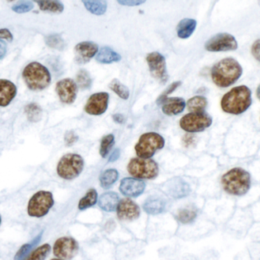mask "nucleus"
Instances as JSON below:
<instances>
[{
	"label": "nucleus",
	"mask_w": 260,
	"mask_h": 260,
	"mask_svg": "<svg viewBox=\"0 0 260 260\" xmlns=\"http://www.w3.org/2000/svg\"><path fill=\"white\" fill-rule=\"evenodd\" d=\"M243 73L240 63L233 58H225L211 69V79L217 86L227 88L233 85Z\"/></svg>",
	"instance_id": "1"
},
{
	"label": "nucleus",
	"mask_w": 260,
	"mask_h": 260,
	"mask_svg": "<svg viewBox=\"0 0 260 260\" xmlns=\"http://www.w3.org/2000/svg\"><path fill=\"white\" fill-rule=\"evenodd\" d=\"M251 104V91L245 85L235 87L223 96L221 101L223 111L234 115L243 114L250 107Z\"/></svg>",
	"instance_id": "2"
},
{
	"label": "nucleus",
	"mask_w": 260,
	"mask_h": 260,
	"mask_svg": "<svg viewBox=\"0 0 260 260\" xmlns=\"http://www.w3.org/2000/svg\"><path fill=\"white\" fill-rule=\"evenodd\" d=\"M221 183L227 193L233 196H243L250 188V175L243 169L235 167L223 175Z\"/></svg>",
	"instance_id": "3"
},
{
	"label": "nucleus",
	"mask_w": 260,
	"mask_h": 260,
	"mask_svg": "<svg viewBox=\"0 0 260 260\" xmlns=\"http://www.w3.org/2000/svg\"><path fill=\"white\" fill-rule=\"evenodd\" d=\"M23 79L30 90L42 91L49 86L51 75L48 69L38 62H32L23 72Z\"/></svg>",
	"instance_id": "4"
},
{
	"label": "nucleus",
	"mask_w": 260,
	"mask_h": 260,
	"mask_svg": "<svg viewBox=\"0 0 260 260\" xmlns=\"http://www.w3.org/2000/svg\"><path fill=\"white\" fill-rule=\"evenodd\" d=\"M84 168V160L78 154L63 155L57 164L59 177L64 180H73L80 175Z\"/></svg>",
	"instance_id": "5"
},
{
	"label": "nucleus",
	"mask_w": 260,
	"mask_h": 260,
	"mask_svg": "<svg viewBox=\"0 0 260 260\" xmlns=\"http://www.w3.org/2000/svg\"><path fill=\"white\" fill-rule=\"evenodd\" d=\"M165 140L156 133H147L142 135L135 146L136 155L139 158H151L158 150L164 148Z\"/></svg>",
	"instance_id": "6"
},
{
	"label": "nucleus",
	"mask_w": 260,
	"mask_h": 260,
	"mask_svg": "<svg viewBox=\"0 0 260 260\" xmlns=\"http://www.w3.org/2000/svg\"><path fill=\"white\" fill-rule=\"evenodd\" d=\"M54 205V196L49 191L41 190L34 194L28 204V214L33 218H42Z\"/></svg>",
	"instance_id": "7"
},
{
	"label": "nucleus",
	"mask_w": 260,
	"mask_h": 260,
	"mask_svg": "<svg viewBox=\"0 0 260 260\" xmlns=\"http://www.w3.org/2000/svg\"><path fill=\"white\" fill-rule=\"evenodd\" d=\"M127 170L133 177L145 180L155 178L159 173L158 164L150 158H133L128 164Z\"/></svg>",
	"instance_id": "8"
},
{
	"label": "nucleus",
	"mask_w": 260,
	"mask_h": 260,
	"mask_svg": "<svg viewBox=\"0 0 260 260\" xmlns=\"http://www.w3.org/2000/svg\"><path fill=\"white\" fill-rule=\"evenodd\" d=\"M212 124V119L205 112H192L182 117L180 126L189 133H199Z\"/></svg>",
	"instance_id": "9"
},
{
	"label": "nucleus",
	"mask_w": 260,
	"mask_h": 260,
	"mask_svg": "<svg viewBox=\"0 0 260 260\" xmlns=\"http://www.w3.org/2000/svg\"><path fill=\"white\" fill-rule=\"evenodd\" d=\"M79 251V243L72 236H62L56 240L53 247V252L57 258L71 260L77 255Z\"/></svg>",
	"instance_id": "10"
},
{
	"label": "nucleus",
	"mask_w": 260,
	"mask_h": 260,
	"mask_svg": "<svg viewBox=\"0 0 260 260\" xmlns=\"http://www.w3.org/2000/svg\"><path fill=\"white\" fill-rule=\"evenodd\" d=\"M209 52H224L237 49L238 44L234 37L228 33H221L210 38L205 45Z\"/></svg>",
	"instance_id": "11"
},
{
	"label": "nucleus",
	"mask_w": 260,
	"mask_h": 260,
	"mask_svg": "<svg viewBox=\"0 0 260 260\" xmlns=\"http://www.w3.org/2000/svg\"><path fill=\"white\" fill-rule=\"evenodd\" d=\"M150 73L152 77L161 83H165L168 79L165 58L158 52L151 53L146 57Z\"/></svg>",
	"instance_id": "12"
},
{
	"label": "nucleus",
	"mask_w": 260,
	"mask_h": 260,
	"mask_svg": "<svg viewBox=\"0 0 260 260\" xmlns=\"http://www.w3.org/2000/svg\"><path fill=\"white\" fill-rule=\"evenodd\" d=\"M56 92L61 102L71 104L77 98L78 85L73 79H62L56 85Z\"/></svg>",
	"instance_id": "13"
},
{
	"label": "nucleus",
	"mask_w": 260,
	"mask_h": 260,
	"mask_svg": "<svg viewBox=\"0 0 260 260\" xmlns=\"http://www.w3.org/2000/svg\"><path fill=\"white\" fill-rule=\"evenodd\" d=\"M117 218L120 221H133L140 217V207L134 201L129 198L121 199L117 205Z\"/></svg>",
	"instance_id": "14"
},
{
	"label": "nucleus",
	"mask_w": 260,
	"mask_h": 260,
	"mask_svg": "<svg viewBox=\"0 0 260 260\" xmlns=\"http://www.w3.org/2000/svg\"><path fill=\"white\" fill-rule=\"evenodd\" d=\"M109 102V95L107 92L94 94L85 104V110L90 115L100 116L107 111Z\"/></svg>",
	"instance_id": "15"
},
{
	"label": "nucleus",
	"mask_w": 260,
	"mask_h": 260,
	"mask_svg": "<svg viewBox=\"0 0 260 260\" xmlns=\"http://www.w3.org/2000/svg\"><path fill=\"white\" fill-rule=\"evenodd\" d=\"M145 189V183L138 179L126 177L120 182V192L127 197H139L143 193Z\"/></svg>",
	"instance_id": "16"
},
{
	"label": "nucleus",
	"mask_w": 260,
	"mask_h": 260,
	"mask_svg": "<svg viewBox=\"0 0 260 260\" xmlns=\"http://www.w3.org/2000/svg\"><path fill=\"white\" fill-rule=\"evenodd\" d=\"M98 51V47L96 44L90 41H84L79 43L75 48L76 57L75 60L79 64H85L90 61Z\"/></svg>",
	"instance_id": "17"
},
{
	"label": "nucleus",
	"mask_w": 260,
	"mask_h": 260,
	"mask_svg": "<svg viewBox=\"0 0 260 260\" xmlns=\"http://www.w3.org/2000/svg\"><path fill=\"white\" fill-rule=\"evenodd\" d=\"M189 185L181 178H173L166 183V192L173 199H182L190 193Z\"/></svg>",
	"instance_id": "18"
},
{
	"label": "nucleus",
	"mask_w": 260,
	"mask_h": 260,
	"mask_svg": "<svg viewBox=\"0 0 260 260\" xmlns=\"http://www.w3.org/2000/svg\"><path fill=\"white\" fill-rule=\"evenodd\" d=\"M17 95V87L11 81L0 79V107H5Z\"/></svg>",
	"instance_id": "19"
},
{
	"label": "nucleus",
	"mask_w": 260,
	"mask_h": 260,
	"mask_svg": "<svg viewBox=\"0 0 260 260\" xmlns=\"http://www.w3.org/2000/svg\"><path fill=\"white\" fill-rule=\"evenodd\" d=\"M161 104L163 113L167 116L181 114L186 107V102L182 98H167Z\"/></svg>",
	"instance_id": "20"
},
{
	"label": "nucleus",
	"mask_w": 260,
	"mask_h": 260,
	"mask_svg": "<svg viewBox=\"0 0 260 260\" xmlns=\"http://www.w3.org/2000/svg\"><path fill=\"white\" fill-rule=\"evenodd\" d=\"M165 199L160 196H151L148 197L142 205L144 211L151 215H157L164 212L166 209Z\"/></svg>",
	"instance_id": "21"
},
{
	"label": "nucleus",
	"mask_w": 260,
	"mask_h": 260,
	"mask_svg": "<svg viewBox=\"0 0 260 260\" xmlns=\"http://www.w3.org/2000/svg\"><path fill=\"white\" fill-rule=\"evenodd\" d=\"M120 196L117 192H104L98 199V206L106 212H114L117 210Z\"/></svg>",
	"instance_id": "22"
},
{
	"label": "nucleus",
	"mask_w": 260,
	"mask_h": 260,
	"mask_svg": "<svg viewBox=\"0 0 260 260\" xmlns=\"http://www.w3.org/2000/svg\"><path fill=\"white\" fill-rule=\"evenodd\" d=\"M196 21L194 19H185L180 21L177 26V35L182 39H186L193 34L196 28Z\"/></svg>",
	"instance_id": "23"
},
{
	"label": "nucleus",
	"mask_w": 260,
	"mask_h": 260,
	"mask_svg": "<svg viewBox=\"0 0 260 260\" xmlns=\"http://www.w3.org/2000/svg\"><path fill=\"white\" fill-rule=\"evenodd\" d=\"M96 60L99 63L110 64V63L120 61L121 56L111 48L105 47L100 50L97 55Z\"/></svg>",
	"instance_id": "24"
},
{
	"label": "nucleus",
	"mask_w": 260,
	"mask_h": 260,
	"mask_svg": "<svg viewBox=\"0 0 260 260\" xmlns=\"http://www.w3.org/2000/svg\"><path fill=\"white\" fill-rule=\"evenodd\" d=\"M88 11L96 16L104 15L107 11V0H82Z\"/></svg>",
	"instance_id": "25"
},
{
	"label": "nucleus",
	"mask_w": 260,
	"mask_h": 260,
	"mask_svg": "<svg viewBox=\"0 0 260 260\" xmlns=\"http://www.w3.org/2000/svg\"><path fill=\"white\" fill-rule=\"evenodd\" d=\"M40 10L50 13H60L64 10V6L60 0H34Z\"/></svg>",
	"instance_id": "26"
},
{
	"label": "nucleus",
	"mask_w": 260,
	"mask_h": 260,
	"mask_svg": "<svg viewBox=\"0 0 260 260\" xmlns=\"http://www.w3.org/2000/svg\"><path fill=\"white\" fill-rule=\"evenodd\" d=\"M43 236V231L41 232L35 239L29 242V243H26L21 246L20 249L16 252V255L14 257V260H25L27 258L28 255H29V252L41 242V238Z\"/></svg>",
	"instance_id": "27"
},
{
	"label": "nucleus",
	"mask_w": 260,
	"mask_h": 260,
	"mask_svg": "<svg viewBox=\"0 0 260 260\" xmlns=\"http://www.w3.org/2000/svg\"><path fill=\"white\" fill-rule=\"evenodd\" d=\"M119 178V173L115 169H108L100 176V183L104 189H110Z\"/></svg>",
	"instance_id": "28"
},
{
	"label": "nucleus",
	"mask_w": 260,
	"mask_h": 260,
	"mask_svg": "<svg viewBox=\"0 0 260 260\" xmlns=\"http://www.w3.org/2000/svg\"><path fill=\"white\" fill-rule=\"evenodd\" d=\"M98 194L96 189H91L86 192L85 196L79 200L78 208L80 211L88 209L94 206L98 202Z\"/></svg>",
	"instance_id": "29"
},
{
	"label": "nucleus",
	"mask_w": 260,
	"mask_h": 260,
	"mask_svg": "<svg viewBox=\"0 0 260 260\" xmlns=\"http://www.w3.org/2000/svg\"><path fill=\"white\" fill-rule=\"evenodd\" d=\"M197 218V211L193 208H185L179 210L176 219L183 224H192Z\"/></svg>",
	"instance_id": "30"
},
{
	"label": "nucleus",
	"mask_w": 260,
	"mask_h": 260,
	"mask_svg": "<svg viewBox=\"0 0 260 260\" xmlns=\"http://www.w3.org/2000/svg\"><path fill=\"white\" fill-rule=\"evenodd\" d=\"M207 99L202 96H195L187 101L188 110L191 112H204L206 108Z\"/></svg>",
	"instance_id": "31"
},
{
	"label": "nucleus",
	"mask_w": 260,
	"mask_h": 260,
	"mask_svg": "<svg viewBox=\"0 0 260 260\" xmlns=\"http://www.w3.org/2000/svg\"><path fill=\"white\" fill-rule=\"evenodd\" d=\"M25 112L28 120L32 123L40 121L42 117V109L36 103H31L25 107Z\"/></svg>",
	"instance_id": "32"
},
{
	"label": "nucleus",
	"mask_w": 260,
	"mask_h": 260,
	"mask_svg": "<svg viewBox=\"0 0 260 260\" xmlns=\"http://www.w3.org/2000/svg\"><path fill=\"white\" fill-rule=\"evenodd\" d=\"M51 251L49 243H45L35 249L25 260H45Z\"/></svg>",
	"instance_id": "33"
},
{
	"label": "nucleus",
	"mask_w": 260,
	"mask_h": 260,
	"mask_svg": "<svg viewBox=\"0 0 260 260\" xmlns=\"http://www.w3.org/2000/svg\"><path fill=\"white\" fill-rule=\"evenodd\" d=\"M76 84L82 90L90 89L92 85V79L89 72L85 70H79L76 76Z\"/></svg>",
	"instance_id": "34"
},
{
	"label": "nucleus",
	"mask_w": 260,
	"mask_h": 260,
	"mask_svg": "<svg viewBox=\"0 0 260 260\" xmlns=\"http://www.w3.org/2000/svg\"><path fill=\"white\" fill-rule=\"evenodd\" d=\"M110 89L115 92L120 98L123 100H128L129 98V91L126 85L122 84L118 79H114L111 81L109 85Z\"/></svg>",
	"instance_id": "35"
},
{
	"label": "nucleus",
	"mask_w": 260,
	"mask_h": 260,
	"mask_svg": "<svg viewBox=\"0 0 260 260\" xmlns=\"http://www.w3.org/2000/svg\"><path fill=\"white\" fill-rule=\"evenodd\" d=\"M115 139L113 134L107 135L101 139V146H100V155L102 158H106L107 155L114 146Z\"/></svg>",
	"instance_id": "36"
},
{
	"label": "nucleus",
	"mask_w": 260,
	"mask_h": 260,
	"mask_svg": "<svg viewBox=\"0 0 260 260\" xmlns=\"http://www.w3.org/2000/svg\"><path fill=\"white\" fill-rule=\"evenodd\" d=\"M45 42L50 48L58 50V51H63L65 48L64 40L60 35H57V34L46 37Z\"/></svg>",
	"instance_id": "37"
},
{
	"label": "nucleus",
	"mask_w": 260,
	"mask_h": 260,
	"mask_svg": "<svg viewBox=\"0 0 260 260\" xmlns=\"http://www.w3.org/2000/svg\"><path fill=\"white\" fill-rule=\"evenodd\" d=\"M34 9V4L30 0H22L19 3L13 6L12 10L15 13H19V14H23V13H27L32 11Z\"/></svg>",
	"instance_id": "38"
},
{
	"label": "nucleus",
	"mask_w": 260,
	"mask_h": 260,
	"mask_svg": "<svg viewBox=\"0 0 260 260\" xmlns=\"http://www.w3.org/2000/svg\"><path fill=\"white\" fill-rule=\"evenodd\" d=\"M181 85V82L180 81H177V82H173V83L170 84L168 87H167V89L163 92L162 95L158 98L157 100V103H158V105H161L162 104L163 101H164V99L167 98V95L171 94L172 92H174L177 88L180 86Z\"/></svg>",
	"instance_id": "39"
},
{
	"label": "nucleus",
	"mask_w": 260,
	"mask_h": 260,
	"mask_svg": "<svg viewBox=\"0 0 260 260\" xmlns=\"http://www.w3.org/2000/svg\"><path fill=\"white\" fill-rule=\"evenodd\" d=\"M79 136L73 131H69L66 133L64 137L65 143L67 146H72L77 142Z\"/></svg>",
	"instance_id": "40"
},
{
	"label": "nucleus",
	"mask_w": 260,
	"mask_h": 260,
	"mask_svg": "<svg viewBox=\"0 0 260 260\" xmlns=\"http://www.w3.org/2000/svg\"><path fill=\"white\" fill-rule=\"evenodd\" d=\"M146 0H117V2L120 5L127 6V7H136V6L141 5L145 3Z\"/></svg>",
	"instance_id": "41"
},
{
	"label": "nucleus",
	"mask_w": 260,
	"mask_h": 260,
	"mask_svg": "<svg viewBox=\"0 0 260 260\" xmlns=\"http://www.w3.org/2000/svg\"><path fill=\"white\" fill-rule=\"evenodd\" d=\"M251 51H252V56L255 57V60L260 62V39L257 40L253 43Z\"/></svg>",
	"instance_id": "42"
},
{
	"label": "nucleus",
	"mask_w": 260,
	"mask_h": 260,
	"mask_svg": "<svg viewBox=\"0 0 260 260\" xmlns=\"http://www.w3.org/2000/svg\"><path fill=\"white\" fill-rule=\"evenodd\" d=\"M195 140H196L195 136L192 135V133H188V134H186L184 136H183V145H184L185 147H186V148L192 146V145L195 143Z\"/></svg>",
	"instance_id": "43"
},
{
	"label": "nucleus",
	"mask_w": 260,
	"mask_h": 260,
	"mask_svg": "<svg viewBox=\"0 0 260 260\" xmlns=\"http://www.w3.org/2000/svg\"><path fill=\"white\" fill-rule=\"evenodd\" d=\"M4 39L9 42H12L13 40V34L7 29H0V40Z\"/></svg>",
	"instance_id": "44"
},
{
	"label": "nucleus",
	"mask_w": 260,
	"mask_h": 260,
	"mask_svg": "<svg viewBox=\"0 0 260 260\" xmlns=\"http://www.w3.org/2000/svg\"><path fill=\"white\" fill-rule=\"evenodd\" d=\"M7 44L2 40H0V60L4 58L7 54Z\"/></svg>",
	"instance_id": "45"
},
{
	"label": "nucleus",
	"mask_w": 260,
	"mask_h": 260,
	"mask_svg": "<svg viewBox=\"0 0 260 260\" xmlns=\"http://www.w3.org/2000/svg\"><path fill=\"white\" fill-rule=\"evenodd\" d=\"M120 149H116L115 151H114L112 155L110 156L109 158V162H114V161H117L119 158H120Z\"/></svg>",
	"instance_id": "46"
},
{
	"label": "nucleus",
	"mask_w": 260,
	"mask_h": 260,
	"mask_svg": "<svg viewBox=\"0 0 260 260\" xmlns=\"http://www.w3.org/2000/svg\"><path fill=\"white\" fill-rule=\"evenodd\" d=\"M113 119H114L116 123H120V124H122V123H123V122H124V117L120 114H114V115L113 116Z\"/></svg>",
	"instance_id": "47"
},
{
	"label": "nucleus",
	"mask_w": 260,
	"mask_h": 260,
	"mask_svg": "<svg viewBox=\"0 0 260 260\" xmlns=\"http://www.w3.org/2000/svg\"><path fill=\"white\" fill-rule=\"evenodd\" d=\"M256 95H257V97H258V99H259V101H260V85H258V88H257Z\"/></svg>",
	"instance_id": "48"
},
{
	"label": "nucleus",
	"mask_w": 260,
	"mask_h": 260,
	"mask_svg": "<svg viewBox=\"0 0 260 260\" xmlns=\"http://www.w3.org/2000/svg\"><path fill=\"white\" fill-rule=\"evenodd\" d=\"M51 260H64V259H62V258H52V259Z\"/></svg>",
	"instance_id": "49"
},
{
	"label": "nucleus",
	"mask_w": 260,
	"mask_h": 260,
	"mask_svg": "<svg viewBox=\"0 0 260 260\" xmlns=\"http://www.w3.org/2000/svg\"><path fill=\"white\" fill-rule=\"evenodd\" d=\"M1 223H2V218H1V215H0V225H1Z\"/></svg>",
	"instance_id": "50"
},
{
	"label": "nucleus",
	"mask_w": 260,
	"mask_h": 260,
	"mask_svg": "<svg viewBox=\"0 0 260 260\" xmlns=\"http://www.w3.org/2000/svg\"><path fill=\"white\" fill-rule=\"evenodd\" d=\"M7 1H9V2H13L14 0H7Z\"/></svg>",
	"instance_id": "51"
}]
</instances>
